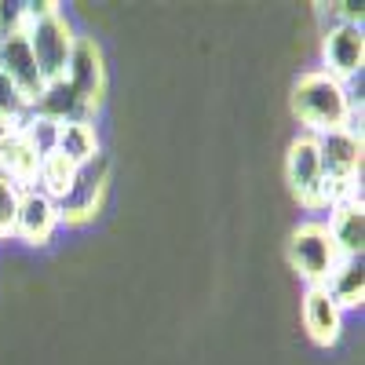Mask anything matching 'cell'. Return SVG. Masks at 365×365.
I'll return each instance as SVG.
<instances>
[{
    "label": "cell",
    "mask_w": 365,
    "mask_h": 365,
    "mask_svg": "<svg viewBox=\"0 0 365 365\" xmlns=\"http://www.w3.org/2000/svg\"><path fill=\"white\" fill-rule=\"evenodd\" d=\"M292 113L307 135H325V132H340V128H351L358 132L354 125V99L344 81L329 77L325 70H314V73H303L296 84H292Z\"/></svg>",
    "instance_id": "cell-1"
},
{
    "label": "cell",
    "mask_w": 365,
    "mask_h": 365,
    "mask_svg": "<svg viewBox=\"0 0 365 365\" xmlns=\"http://www.w3.org/2000/svg\"><path fill=\"white\" fill-rule=\"evenodd\" d=\"M26 41H29V51H34V58H37V70H41L44 84L66 77V66H70L77 34H73L70 19L58 11V4H29Z\"/></svg>",
    "instance_id": "cell-2"
},
{
    "label": "cell",
    "mask_w": 365,
    "mask_h": 365,
    "mask_svg": "<svg viewBox=\"0 0 365 365\" xmlns=\"http://www.w3.org/2000/svg\"><path fill=\"white\" fill-rule=\"evenodd\" d=\"M314 143H318L325 190H329V208L344 197H358L354 182H358V172H361V132L340 128V132L314 135Z\"/></svg>",
    "instance_id": "cell-3"
},
{
    "label": "cell",
    "mask_w": 365,
    "mask_h": 365,
    "mask_svg": "<svg viewBox=\"0 0 365 365\" xmlns=\"http://www.w3.org/2000/svg\"><path fill=\"white\" fill-rule=\"evenodd\" d=\"M285 256H289V267L307 285H325L329 274L336 270V263H340V252H336V245H332L325 223H303V227H296L289 234Z\"/></svg>",
    "instance_id": "cell-4"
},
{
    "label": "cell",
    "mask_w": 365,
    "mask_h": 365,
    "mask_svg": "<svg viewBox=\"0 0 365 365\" xmlns=\"http://www.w3.org/2000/svg\"><path fill=\"white\" fill-rule=\"evenodd\" d=\"M285 182H289V190L299 197V205H307V208H329V190H325V175H322L314 135H299V139L289 143Z\"/></svg>",
    "instance_id": "cell-5"
},
{
    "label": "cell",
    "mask_w": 365,
    "mask_h": 365,
    "mask_svg": "<svg viewBox=\"0 0 365 365\" xmlns=\"http://www.w3.org/2000/svg\"><path fill=\"white\" fill-rule=\"evenodd\" d=\"M106 182H110V161L99 154L96 161H88L77 168L70 190L58 197V220L66 223H84L99 212L103 194H106Z\"/></svg>",
    "instance_id": "cell-6"
},
{
    "label": "cell",
    "mask_w": 365,
    "mask_h": 365,
    "mask_svg": "<svg viewBox=\"0 0 365 365\" xmlns=\"http://www.w3.org/2000/svg\"><path fill=\"white\" fill-rule=\"evenodd\" d=\"M322 55H325V73L344 81V84L354 73H361V63H365L361 22H336V26H329L325 41H322Z\"/></svg>",
    "instance_id": "cell-7"
},
{
    "label": "cell",
    "mask_w": 365,
    "mask_h": 365,
    "mask_svg": "<svg viewBox=\"0 0 365 365\" xmlns=\"http://www.w3.org/2000/svg\"><path fill=\"white\" fill-rule=\"evenodd\" d=\"M63 81L77 91L91 110H99V103L106 96V66H103V51H99L96 37H77Z\"/></svg>",
    "instance_id": "cell-8"
},
{
    "label": "cell",
    "mask_w": 365,
    "mask_h": 365,
    "mask_svg": "<svg viewBox=\"0 0 365 365\" xmlns=\"http://www.w3.org/2000/svg\"><path fill=\"white\" fill-rule=\"evenodd\" d=\"M58 201L48 197L41 187L22 190L19 201V220H15V234L26 241V245H48L58 230Z\"/></svg>",
    "instance_id": "cell-9"
},
{
    "label": "cell",
    "mask_w": 365,
    "mask_h": 365,
    "mask_svg": "<svg viewBox=\"0 0 365 365\" xmlns=\"http://www.w3.org/2000/svg\"><path fill=\"white\" fill-rule=\"evenodd\" d=\"M299 307H303V329H307V336L318 347L340 344V336H344V311H340V303L329 296L325 285H307Z\"/></svg>",
    "instance_id": "cell-10"
},
{
    "label": "cell",
    "mask_w": 365,
    "mask_h": 365,
    "mask_svg": "<svg viewBox=\"0 0 365 365\" xmlns=\"http://www.w3.org/2000/svg\"><path fill=\"white\" fill-rule=\"evenodd\" d=\"M0 73L15 84V91H19L26 103H34L41 91H44V77L37 70V58H34V51H29L26 34L0 41Z\"/></svg>",
    "instance_id": "cell-11"
},
{
    "label": "cell",
    "mask_w": 365,
    "mask_h": 365,
    "mask_svg": "<svg viewBox=\"0 0 365 365\" xmlns=\"http://www.w3.org/2000/svg\"><path fill=\"white\" fill-rule=\"evenodd\" d=\"M332 245H336L340 259H354L365 249V212H361V197H344L332 205V216L325 223Z\"/></svg>",
    "instance_id": "cell-12"
},
{
    "label": "cell",
    "mask_w": 365,
    "mask_h": 365,
    "mask_svg": "<svg viewBox=\"0 0 365 365\" xmlns=\"http://www.w3.org/2000/svg\"><path fill=\"white\" fill-rule=\"evenodd\" d=\"M29 113L51 120V125H77V120H91L96 110H91L66 81H51V84H44L41 96L29 103Z\"/></svg>",
    "instance_id": "cell-13"
},
{
    "label": "cell",
    "mask_w": 365,
    "mask_h": 365,
    "mask_svg": "<svg viewBox=\"0 0 365 365\" xmlns=\"http://www.w3.org/2000/svg\"><path fill=\"white\" fill-rule=\"evenodd\" d=\"M37 172H41V154L15 128L8 143L0 146V175L11 179L19 190H29V187H37Z\"/></svg>",
    "instance_id": "cell-14"
},
{
    "label": "cell",
    "mask_w": 365,
    "mask_h": 365,
    "mask_svg": "<svg viewBox=\"0 0 365 365\" xmlns=\"http://www.w3.org/2000/svg\"><path fill=\"white\" fill-rule=\"evenodd\" d=\"M329 296L340 303V311L347 307H361V299H365V270H361V256L354 259H340L336 270L329 274V282H325Z\"/></svg>",
    "instance_id": "cell-15"
},
{
    "label": "cell",
    "mask_w": 365,
    "mask_h": 365,
    "mask_svg": "<svg viewBox=\"0 0 365 365\" xmlns=\"http://www.w3.org/2000/svg\"><path fill=\"white\" fill-rule=\"evenodd\" d=\"M55 150H58V154H66L73 165L96 161V158H99V135H96V125H91V120H77V125H58Z\"/></svg>",
    "instance_id": "cell-16"
},
{
    "label": "cell",
    "mask_w": 365,
    "mask_h": 365,
    "mask_svg": "<svg viewBox=\"0 0 365 365\" xmlns=\"http://www.w3.org/2000/svg\"><path fill=\"white\" fill-rule=\"evenodd\" d=\"M81 165H73L66 154H58V150H48V154L41 158V172H37V187L48 194V197H63L70 190V182L77 175Z\"/></svg>",
    "instance_id": "cell-17"
},
{
    "label": "cell",
    "mask_w": 365,
    "mask_h": 365,
    "mask_svg": "<svg viewBox=\"0 0 365 365\" xmlns=\"http://www.w3.org/2000/svg\"><path fill=\"white\" fill-rule=\"evenodd\" d=\"M19 201H22V190L15 187L11 179H4V175H0V241H4V237H15Z\"/></svg>",
    "instance_id": "cell-18"
},
{
    "label": "cell",
    "mask_w": 365,
    "mask_h": 365,
    "mask_svg": "<svg viewBox=\"0 0 365 365\" xmlns=\"http://www.w3.org/2000/svg\"><path fill=\"white\" fill-rule=\"evenodd\" d=\"M26 113H29V103L15 91V84L0 73V120H8V125H22Z\"/></svg>",
    "instance_id": "cell-19"
},
{
    "label": "cell",
    "mask_w": 365,
    "mask_h": 365,
    "mask_svg": "<svg viewBox=\"0 0 365 365\" xmlns=\"http://www.w3.org/2000/svg\"><path fill=\"white\" fill-rule=\"evenodd\" d=\"M29 29V4H4L0 0V41L22 37Z\"/></svg>",
    "instance_id": "cell-20"
},
{
    "label": "cell",
    "mask_w": 365,
    "mask_h": 365,
    "mask_svg": "<svg viewBox=\"0 0 365 365\" xmlns=\"http://www.w3.org/2000/svg\"><path fill=\"white\" fill-rule=\"evenodd\" d=\"M15 128H19V125H8V120H0V146H4V143H8V135H11Z\"/></svg>",
    "instance_id": "cell-21"
}]
</instances>
